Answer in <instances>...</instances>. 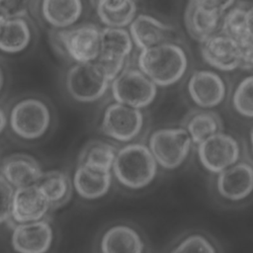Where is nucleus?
Segmentation results:
<instances>
[{"mask_svg": "<svg viewBox=\"0 0 253 253\" xmlns=\"http://www.w3.org/2000/svg\"><path fill=\"white\" fill-rule=\"evenodd\" d=\"M189 65L185 48L179 42H166L139 50L135 66L157 87H170L184 78Z\"/></svg>", "mask_w": 253, "mask_h": 253, "instance_id": "nucleus-1", "label": "nucleus"}, {"mask_svg": "<svg viewBox=\"0 0 253 253\" xmlns=\"http://www.w3.org/2000/svg\"><path fill=\"white\" fill-rule=\"evenodd\" d=\"M111 172L125 188L140 190L154 181L158 165L146 144L133 141L118 148Z\"/></svg>", "mask_w": 253, "mask_h": 253, "instance_id": "nucleus-2", "label": "nucleus"}, {"mask_svg": "<svg viewBox=\"0 0 253 253\" xmlns=\"http://www.w3.org/2000/svg\"><path fill=\"white\" fill-rule=\"evenodd\" d=\"M101 27L93 23L77 24L64 30H50L51 46L73 63L94 62L100 53Z\"/></svg>", "mask_w": 253, "mask_h": 253, "instance_id": "nucleus-3", "label": "nucleus"}, {"mask_svg": "<svg viewBox=\"0 0 253 253\" xmlns=\"http://www.w3.org/2000/svg\"><path fill=\"white\" fill-rule=\"evenodd\" d=\"M146 145L158 167L175 170L188 159L193 142L182 126H166L153 130Z\"/></svg>", "mask_w": 253, "mask_h": 253, "instance_id": "nucleus-4", "label": "nucleus"}, {"mask_svg": "<svg viewBox=\"0 0 253 253\" xmlns=\"http://www.w3.org/2000/svg\"><path fill=\"white\" fill-rule=\"evenodd\" d=\"M114 102L141 110L157 97L158 87L136 66L127 65L110 84Z\"/></svg>", "mask_w": 253, "mask_h": 253, "instance_id": "nucleus-5", "label": "nucleus"}, {"mask_svg": "<svg viewBox=\"0 0 253 253\" xmlns=\"http://www.w3.org/2000/svg\"><path fill=\"white\" fill-rule=\"evenodd\" d=\"M219 33L232 39L240 47L242 62L240 69L249 73L253 66V8L248 2H234L223 14Z\"/></svg>", "mask_w": 253, "mask_h": 253, "instance_id": "nucleus-6", "label": "nucleus"}, {"mask_svg": "<svg viewBox=\"0 0 253 253\" xmlns=\"http://www.w3.org/2000/svg\"><path fill=\"white\" fill-rule=\"evenodd\" d=\"M9 124L13 132L19 137L36 140L48 131L51 125V112L42 100L26 98L12 108Z\"/></svg>", "mask_w": 253, "mask_h": 253, "instance_id": "nucleus-7", "label": "nucleus"}, {"mask_svg": "<svg viewBox=\"0 0 253 253\" xmlns=\"http://www.w3.org/2000/svg\"><path fill=\"white\" fill-rule=\"evenodd\" d=\"M111 81L95 62L73 63L65 74V88L79 103H94L110 89Z\"/></svg>", "mask_w": 253, "mask_h": 253, "instance_id": "nucleus-8", "label": "nucleus"}, {"mask_svg": "<svg viewBox=\"0 0 253 253\" xmlns=\"http://www.w3.org/2000/svg\"><path fill=\"white\" fill-rule=\"evenodd\" d=\"M235 1L191 0L184 10V26L191 38L199 42L219 31L223 14Z\"/></svg>", "mask_w": 253, "mask_h": 253, "instance_id": "nucleus-9", "label": "nucleus"}, {"mask_svg": "<svg viewBox=\"0 0 253 253\" xmlns=\"http://www.w3.org/2000/svg\"><path fill=\"white\" fill-rule=\"evenodd\" d=\"M197 155L205 170L217 175L240 161L241 146L233 135L219 131L197 144Z\"/></svg>", "mask_w": 253, "mask_h": 253, "instance_id": "nucleus-10", "label": "nucleus"}, {"mask_svg": "<svg viewBox=\"0 0 253 253\" xmlns=\"http://www.w3.org/2000/svg\"><path fill=\"white\" fill-rule=\"evenodd\" d=\"M144 126L141 110L133 109L117 102L109 104L102 115L100 127L109 138L124 143L133 142Z\"/></svg>", "mask_w": 253, "mask_h": 253, "instance_id": "nucleus-11", "label": "nucleus"}, {"mask_svg": "<svg viewBox=\"0 0 253 253\" xmlns=\"http://www.w3.org/2000/svg\"><path fill=\"white\" fill-rule=\"evenodd\" d=\"M187 90L192 102L205 110L216 108L227 96V86L222 76L209 69L194 71L188 80Z\"/></svg>", "mask_w": 253, "mask_h": 253, "instance_id": "nucleus-12", "label": "nucleus"}, {"mask_svg": "<svg viewBox=\"0 0 253 253\" xmlns=\"http://www.w3.org/2000/svg\"><path fill=\"white\" fill-rule=\"evenodd\" d=\"M203 60L217 71L230 72L241 67L242 52L229 37L217 32L200 42Z\"/></svg>", "mask_w": 253, "mask_h": 253, "instance_id": "nucleus-13", "label": "nucleus"}, {"mask_svg": "<svg viewBox=\"0 0 253 253\" xmlns=\"http://www.w3.org/2000/svg\"><path fill=\"white\" fill-rule=\"evenodd\" d=\"M127 31L138 50L166 42H178L176 31L171 25L146 13H137Z\"/></svg>", "mask_w": 253, "mask_h": 253, "instance_id": "nucleus-14", "label": "nucleus"}, {"mask_svg": "<svg viewBox=\"0 0 253 253\" xmlns=\"http://www.w3.org/2000/svg\"><path fill=\"white\" fill-rule=\"evenodd\" d=\"M217 193L225 200L239 202L250 196L253 190L252 162L240 160L216 175Z\"/></svg>", "mask_w": 253, "mask_h": 253, "instance_id": "nucleus-15", "label": "nucleus"}, {"mask_svg": "<svg viewBox=\"0 0 253 253\" xmlns=\"http://www.w3.org/2000/svg\"><path fill=\"white\" fill-rule=\"evenodd\" d=\"M53 240V230L46 219L16 224L11 243L18 253H46Z\"/></svg>", "mask_w": 253, "mask_h": 253, "instance_id": "nucleus-16", "label": "nucleus"}, {"mask_svg": "<svg viewBox=\"0 0 253 253\" xmlns=\"http://www.w3.org/2000/svg\"><path fill=\"white\" fill-rule=\"evenodd\" d=\"M50 207L37 185L14 189L11 218L17 224L43 219Z\"/></svg>", "mask_w": 253, "mask_h": 253, "instance_id": "nucleus-17", "label": "nucleus"}, {"mask_svg": "<svg viewBox=\"0 0 253 253\" xmlns=\"http://www.w3.org/2000/svg\"><path fill=\"white\" fill-rule=\"evenodd\" d=\"M1 176L14 189L36 185L42 174L38 160L24 153L7 156L1 164Z\"/></svg>", "mask_w": 253, "mask_h": 253, "instance_id": "nucleus-18", "label": "nucleus"}, {"mask_svg": "<svg viewBox=\"0 0 253 253\" xmlns=\"http://www.w3.org/2000/svg\"><path fill=\"white\" fill-rule=\"evenodd\" d=\"M39 10L51 30H64L77 25L84 12V4L79 0H44L40 2Z\"/></svg>", "mask_w": 253, "mask_h": 253, "instance_id": "nucleus-19", "label": "nucleus"}, {"mask_svg": "<svg viewBox=\"0 0 253 253\" xmlns=\"http://www.w3.org/2000/svg\"><path fill=\"white\" fill-rule=\"evenodd\" d=\"M73 190L85 200H98L106 196L112 186V172H100L77 165L72 178Z\"/></svg>", "mask_w": 253, "mask_h": 253, "instance_id": "nucleus-20", "label": "nucleus"}, {"mask_svg": "<svg viewBox=\"0 0 253 253\" xmlns=\"http://www.w3.org/2000/svg\"><path fill=\"white\" fill-rule=\"evenodd\" d=\"M36 185L47 201L50 210L66 205L74 191L70 176L58 169L43 171Z\"/></svg>", "mask_w": 253, "mask_h": 253, "instance_id": "nucleus-21", "label": "nucleus"}, {"mask_svg": "<svg viewBox=\"0 0 253 253\" xmlns=\"http://www.w3.org/2000/svg\"><path fill=\"white\" fill-rule=\"evenodd\" d=\"M92 4L105 28L127 29L137 15V4L131 0H100Z\"/></svg>", "mask_w": 253, "mask_h": 253, "instance_id": "nucleus-22", "label": "nucleus"}, {"mask_svg": "<svg viewBox=\"0 0 253 253\" xmlns=\"http://www.w3.org/2000/svg\"><path fill=\"white\" fill-rule=\"evenodd\" d=\"M133 49L134 44L127 29L101 28L98 57L128 62Z\"/></svg>", "mask_w": 253, "mask_h": 253, "instance_id": "nucleus-23", "label": "nucleus"}, {"mask_svg": "<svg viewBox=\"0 0 253 253\" xmlns=\"http://www.w3.org/2000/svg\"><path fill=\"white\" fill-rule=\"evenodd\" d=\"M102 253H143V241L138 232L126 224L110 227L101 240Z\"/></svg>", "mask_w": 253, "mask_h": 253, "instance_id": "nucleus-24", "label": "nucleus"}, {"mask_svg": "<svg viewBox=\"0 0 253 253\" xmlns=\"http://www.w3.org/2000/svg\"><path fill=\"white\" fill-rule=\"evenodd\" d=\"M189 134L193 144H199L209 136L222 131V120L213 110L196 109L183 120L181 126Z\"/></svg>", "mask_w": 253, "mask_h": 253, "instance_id": "nucleus-25", "label": "nucleus"}, {"mask_svg": "<svg viewBox=\"0 0 253 253\" xmlns=\"http://www.w3.org/2000/svg\"><path fill=\"white\" fill-rule=\"evenodd\" d=\"M33 39V30L26 18L4 20L0 25V50L19 53L25 50Z\"/></svg>", "mask_w": 253, "mask_h": 253, "instance_id": "nucleus-26", "label": "nucleus"}, {"mask_svg": "<svg viewBox=\"0 0 253 253\" xmlns=\"http://www.w3.org/2000/svg\"><path fill=\"white\" fill-rule=\"evenodd\" d=\"M118 148L115 144L100 139L89 141L81 149L77 165L100 172H111Z\"/></svg>", "mask_w": 253, "mask_h": 253, "instance_id": "nucleus-27", "label": "nucleus"}, {"mask_svg": "<svg viewBox=\"0 0 253 253\" xmlns=\"http://www.w3.org/2000/svg\"><path fill=\"white\" fill-rule=\"evenodd\" d=\"M231 106L241 117H253V76L251 73L242 77L231 93Z\"/></svg>", "mask_w": 253, "mask_h": 253, "instance_id": "nucleus-28", "label": "nucleus"}, {"mask_svg": "<svg viewBox=\"0 0 253 253\" xmlns=\"http://www.w3.org/2000/svg\"><path fill=\"white\" fill-rule=\"evenodd\" d=\"M171 253H216L211 242L202 234H192L182 240Z\"/></svg>", "mask_w": 253, "mask_h": 253, "instance_id": "nucleus-29", "label": "nucleus"}, {"mask_svg": "<svg viewBox=\"0 0 253 253\" xmlns=\"http://www.w3.org/2000/svg\"><path fill=\"white\" fill-rule=\"evenodd\" d=\"M30 4L26 1H0V15L5 20L26 18L29 14Z\"/></svg>", "mask_w": 253, "mask_h": 253, "instance_id": "nucleus-30", "label": "nucleus"}, {"mask_svg": "<svg viewBox=\"0 0 253 253\" xmlns=\"http://www.w3.org/2000/svg\"><path fill=\"white\" fill-rule=\"evenodd\" d=\"M14 188L0 175V224L11 218V205Z\"/></svg>", "mask_w": 253, "mask_h": 253, "instance_id": "nucleus-31", "label": "nucleus"}, {"mask_svg": "<svg viewBox=\"0 0 253 253\" xmlns=\"http://www.w3.org/2000/svg\"><path fill=\"white\" fill-rule=\"evenodd\" d=\"M7 125V117L2 108H0V133L4 130Z\"/></svg>", "mask_w": 253, "mask_h": 253, "instance_id": "nucleus-32", "label": "nucleus"}, {"mask_svg": "<svg viewBox=\"0 0 253 253\" xmlns=\"http://www.w3.org/2000/svg\"><path fill=\"white\" fill-rule=\"evenodd\" d=\"M3 83H4V75H3V71H2V68L0 67V91L3 87Z\"/></svg>", "mask_w": 253, "mask_h": 253, "instance_id": "nucleus-33", "label": "nucleus"}, {"mask_svg": "<svg viewBox=\"0 0 253 253\" xmlns=\"http://www.w3.org/2000/svg\"><path fill=\"white\" fill-rule=\"evenodd\" d=\"M4 20H5V19H4V18H3V17L0 15V25H1V23H2Z\"/></svg>", "mask_w": 253, "mask_h": 253, "instance_id": "nucleus-34", "label": "nucleus"}]
</instances>
